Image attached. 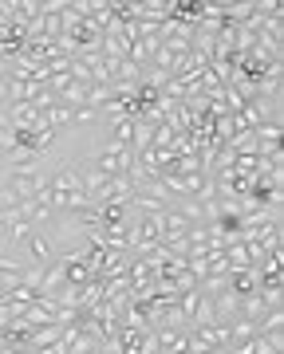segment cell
<instances>
[{"instance_id": "7a4b0ae2", "label": "cell", "mask_w": 284, "mask_h": 354, "mask_svg": "<svg viewBox=\"0 0 284 354\" xmlns=\"http://www.w3.org/2000/svg\"><path fill=\"white\" fill-rule=\"evenodd\" d=\"M253 335H257V323H249V319H229V346L249 342Z\"/></svg>"}, {"instance_id": "6da1fadb", "label": "cell", "mask_w": 284, "mask_h": 354, "mask_svg": "<svg viewBox=\"0 0 284 354\" xmlns=\"http://www.w3.org/2000/svg\"><path fill=\"white\" fill-rule=\"evenodd\" d=\"M269 330H284V307H265V315L257 319V335H269Z\"/></svg>"}]
</instances>
